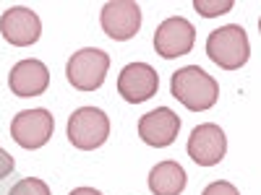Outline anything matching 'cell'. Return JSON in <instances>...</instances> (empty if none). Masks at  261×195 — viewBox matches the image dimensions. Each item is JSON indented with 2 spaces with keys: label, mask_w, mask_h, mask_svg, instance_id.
Returning a JSON list of instances; mask_svg holds the SVG:
<instances>
[{
  "label": "cell",
  "mask_w": 261,
  "mask_h": 195,
  "mask_svg": "<svg viewBox=\"0 0 261 195\" xmlns=\"http://www.w3.org/2000/svg\"><path fill=\"white\" fill-rule=\"evenodd\" d=\"M16 169V161H13V156L8 154L6 148H0V180H6L11 172Z\"/></svg>",
  "instance_id": "obj_17"
},
{
  "label": "cell",
  "mask_w": 261,
  "mask_h": 195,
  "mask_svg": "<svg viewBox=\"0 0 261 195\" xmlns=\"http://www.w3.org/2000/svg\"><path fill=\"white\" fill-rule=\"evenodd\" d=\"M157 89H160V76L146 62H128L118 76V94L128 104H141L151 99Z\"/></svg>",
  "instance_id": "obj_9"
},
{
  "label": "cell",
  "mask_w": 261,
  "mask_h": 195,
  "mask_svg": "<svg viewBox=\"0 0 261 195\" xmlns=\"http://www.w3.org/2000/svg\"><path fill=\"white\" fill-rule=\"evenodd\" d=\"M107 71H110V55L97 47H84L71 55L68 65H65V76H68L71 86L79 91H94L105 83Z\"/></svg>",
  "instance_id": "obj_3"
},
{
  "label": "cell",
  "mask_w": 261,
  "mask_h": 195,
  "mask_svg": "<svg viewBox=\"0 0 261 195\" xmlns=\"http://www.w3.org/2000/svg\"><path fill=\"white\" fill-rule=\"evenodd\" d=\"M170 91L191 112H204V110H212L217 99H220V83L199 65H188V68L172 73Z\"/></svg>",
  "instance_id": "obj_1"
},
{
  "label": "cell",
  "mask_w": 261,
  "mask_h": 195,
  "mask_svg": "<svg viewBox=\"0 0 261 195\" xmlns=\"http://www.w3.org/2000/svg\"><path fill=\"white\" fill-rule=\"evenodd\" d=\"M68 195H102V192L94 190V187H76V190H71Z\"/></svg>",
  "instance_id": "obj_18"
},
{
  "label": "cell",
  "mask_w": 261,
  "mask_h": 195,
  "mask_svg": "<svg viewBox=\"0 0 261 195\" xmlns=\"http://www.w3.org/2000/svg\"><path fill=\"white\" fill-rule=\"evenodd\" d=\"M193 11L204 18H214L232 11V0H193Z\"/></svg>",
  "instance_id": "obj_14"
},
{
  "label": "cell",
  "mask_w": 261,
  "mask_h": 195,
  "mask_svg": "<svg viewBox=\"0 0 261 195\" xmlns=\"http://www.w3.org/2000/svg\"><path fill=\"white\" fill-rule=\"evenodd\" d=\"M206 55L214 65H220L222 71L243 68L251 57V45H248L246 29L238 26V24L214 29L206 39Z\"/></svg>",
  "instance_id": "obj_2"
},
{
  "label": "cell",
  "mask_w": 261,
  "mask_h": 195,
  "mask_svg": "<svg viewBox=\"0 0 261 195\" xmlns=\"http://www.w3.org/2000/svg\"><path fill=\"white\" fill-rule=\"evenodd\" d=\"M178 133H180V117L167 107H157L139 120V136L151 148H167L178 138Z\"/></svg>",
  "instance_id": "obj_11"
},
{
  "label": "cell",
  "mask_w": 261,
  "mask_h": 195,
  "mask_svg": "<svg viewBox=\"0 0 261 195\" xmlns=\"http://www.w3.org/2000/svg\"><path fill=\"white\" fill-rule=\"evenodd\" d=\"M99 21H102V31L110 39L128 42L141 29V6L134 3V0H113V3L102 6Z\"/></svg>",
  "instance_id": "obj_7"
},
{
  "label": "cell",
  "mask_w": 261,
  "mask_h": 195,
  "mask_svg": "<svg viewBox=\"0 0 261 195\" xmlns=\"http://www.w3.org/2000/svg\"><path fill=\"white\" fill-rule=\"evenodd\" d=\"M188 156L199 164V167H217L225 154H227V138L225 130L214 122L196 125L188 136Z\"/></svg>",
  "instance_id": "obj_8"
},
{
  "label": "cell",
  "mask_w": 261,
  "mask_h": 195,
  "mask_svg": "<svg viewBox=\"0 0 261 195\" xmlns=\"http://www.w3.org/2000/svg\"><path fill=\"white\" fill-rule=\"evenodd\" d=\"M186 169L178 161H160L149 172V190L154 195H180L186 190Z\"/></svg>",
  "instance_id": "obj_13"
},
{
  "label": "cell",
  "mask_w": 261,
  "mask_h": 195,
  "mask_svg": "<svg viewBox=\"0 0 261 195\" xmlns=\"http://www.w3.org/2000/svg\"><path fill=\"white\" fill-rule=\"evenodd\" d=\"M196 42V29L188 18L183 16H170L154 31V50L165 60H175L180 55H188Z\"/></svg>",
  "instance_id": "obj_6"
},
{
  "label": "cell",
  "mask_w": 261,
  "mask_h": 195,
  "mask_svg": "<svg viewBox=\"0 0 261 195\" xmlns=\"http://www.w3.org/2000/svg\"><path fill=\"white\" fill-rule=\"evenodd\" d=\"M55 120L47 110H24L11 120V138L27 151L42 148L53 138Z\"/></svg>",
  "instance_id": "obj_5"
},
{
  "label": "cell",
  "mask_w": 261,
  "mask_h": 195,
  "mask_svg": "<svg viewBox=\"0 0 261 195\" xmlns=\"http://www.w3.org/2000/svg\"><path fill=\"white\" fill-rule=\"evenodd\" d=\"M201 195H241V192H238L230 182H225V180H217V182L206 185Z\"/></svg>",
  "instance_id": "obj_16"
},
{
  "label": "cell",
  "mask_w": 261,
  "mask_h": 195,
  "mask_svg": "<svg viewBox=\"0 0 261 195\" xmlns=\"http://www.w3.org/2000/svg\"><path fill=\"white\" fill-rule=\"evenodd\" d=\"M8 195H50V187L37 177H24L8 190Z\"/></svg>",
  "instance_id": "obj_15"
},
{
  "label": "cell",
  "mask_w": 261,
  "mask_h": 195,
  "mask_svg": "<svg viewBox=\"0 0 261 195\" xmlns=\"http://www.w3.org/2000/svg\"><path fill=\"white\" fill-rule=\"evenodd\" d=\"M8 86L16 96H24V99L39 96L50 86V71L42 60H34V57L21 60L8 73Z\"/></svg>",
  "instance_id": "obj_12"
},
{
  "label": "cell",
  "mask_w": 261,
  "mask_h": 195,
  "mask_svg": "<svg viewBox=\"0 0 261 195\" xmlns=\"http://www.w3.org/2000/svg\"><path fill=\"white\" fill-rule=\"evenodd\" d=\"M0 34L8 45L16 47H29L39 39L42 34V21L34 11L18 6V8H8L0 16Z\"/></svg>",
  "instance_id": "obj_10"
},
{
  "label": "cell",
  "mask_w": 261,
  "mask_h": 195,
  "mask_svg": "<svg viewBox=\"0 0 261 195\" xmlns=\"http://www.w3.org/2000/svg\"><path fill=\"white\" fill-rule=\"evenodd\" d=\"M110 136V117L99 107H79L68 117V141L79 151H94Z\"/></svg>",
  "instance_id": "obj_4"
}]
</instances>
